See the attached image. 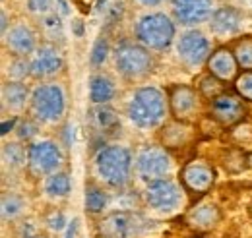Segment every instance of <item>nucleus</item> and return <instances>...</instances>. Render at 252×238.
<instances>
[{
	"label": "nucleus",
	"instance_id": "nucleus-1",
	"mask_svg": "<svg viewBox=\"0 0 252 238\" xmlns=\"http://www.w3.org/2000/svg\"><path fill=\"white\" fill-rule=\"evenodd\" d=\"M169 113V99L163 91L152 86L136 89L126 105V115L130 122L142 130H154L161 126Z\"/></svg>",
	"mask_w": 252,
	"mask_h": 238
},
{
	"label": "nucleus",
	"instance_id": "nucleus-2",
	"mask_svg": "<svg viewBox=\"0 0 252 238\" xmlns=\"http://www.w3.org/2000/svg\"><path fill=\"white\" fill-rule=\"evenodd\" d=\"M132 153L123 146L101 148L95 155V173L109 188H125L132 175Z\"/></svg>",
	"mask_w": 252,
	"mask_h": 238
},
{
	"label": "nucleus",
	"instance_id": "nucleus-3",
	"mask_svg": "<svg viewBox=\"0 0 252 238\" xmlns=\"http://www.w3.org/2000/svg\"><path fill=\"white\" fill-rule=\"evenodd\" d=\"M134 33L140 45H144L150 51L163 53L173 45L177 28L171 16H167L165 12H148L138 18Z\"/></svg>",
	"mask_w": 252,
	"mask_h": 238
},
{
	"label": "nucleus",
	"instance_id": "nucleus-4",
	"mask_svg": "<svg viewBox=\"0 0 252 238\" xmlns=\"http://www.w3.org/2000/svg\"><path fill=\"white\" fill-rule=\"evenodd\" d=\"M115 66L119 70V74L130 80V82H138L144 80L152 74L154 70V57L150 53V49H146L144 45H140L138 41H121L115 51Z\"/></svg>",
	"mask_w": 252,
	"mask_h": 238
},
{
	"label": "nucleus",
	"instance_id": "nucleus-5",
	"mask_svg": "<svg viewBox=\"0 0 252 238\" xmlns=\"http://www.w3.org/2000/svg\"><path fill=\"white\" fill-rule=\"evenodd\" d=\"M33 119L43 124H59L66 113V95L59 84H39L32 91L30 101Z\"/></svg>",
	"mask_w": 252,
	"mask_h": 238
},
{
	"label": "nucleus",
	"instance_id": "nucleus-6",
	"mask_svg": "<svg viewBox=\"0 0 252 238\" xmlns=\"http://www.w3.org/2000/svg\"><path fill=\"white\" fill-rule=\"evenodd\" d=\"M63 163V151L51 140L35 142L28 148V171L37 178H47L59 173Z\"/></svg>",
	"mask_w": 252,
	"mask_h": 238
},
{
	"label": "nucleus",
	"instance_id": "nucleus-7",
	"mask_svg": "<svg viewBox=\"0 0 252 238\" xmlns=\"http://www.w3.org/2000/svg\"><path fill=\"white\" fill-rule=\"evenodd\" d=\"M148 219L132 211H113L101 221V233L105 238H138L150 229Z\"/></svg>",
	"mask_w": 252,
	"mask_h": 238
},
{
	"label": "nucleus",
	"instance_id": "nucleus-8",
	"mask_svg": "<svg viewBox=\"0 0 252 238\" xmlns=\"http://www.w3.org/2000/svg\"><path fill=\"white\" fill-rule=\"evenodd\" d=\"M136 175L142 180L156 182V180L169 178L173 171V159L163 148H144L138 151L134 159Z\"/></svg>",
	"mask_w": 252,
	"mask_h": 238
},
{
	"label": "nucleus",
	"instance_id": "nucleus-9",
	"mask_svg": "<svg viewBox=\"0 0 252 238\" xmlns=\"http://www.w3.org/2000/svg\"><path fill=\"white\" fill-rule=\"evenodd\" d=\"M177 57L190 70H196L202 64H208V60L212 57L210 39L202 31H185L177 39Z\"/></svg>",
	"mask_w": 252,
	"mask_h": 238
},
{
	"label": "nucleus",
	"instance_id": "nucleus-10",
	"mask_svg": "<svg viewBox=\"0 0 252 238\" xmlns=\"http://www.w3.org/2000/svg\"><path fill=\"white\" fill-rule=\"evenodd\" d=\"M146 202L148 206L159 211V213H171L175 209H179L185 202V188L181 184H177L175 180L163 178L150 182L146 188Z\"/></svg>",
	"mask_w": 252,
	"mask_h": 238
},
{
	"label": "nucleus",
	"instance_id": "nucleus-11",
	"mask_svg": "<svg viewBox=\"0 0 252 238\" xmlns=\"http://www.w3.org/2000/svg\"><path fill=\"white\" fill-rule=\"evenodd\" d=\"M216 12L214 0H171V14L177 24L192 28L210 22Z\"/></svg>",
	"mask_w": 252,
	"mask_h": 238
},
{
	"label": "nucleus",
	"instance_id": "nucleus-12",
	"mask_svg": "<svg viewBox=\"0 0 252 238\" xmlns=\"http://www.w3.org/2000/svg\"><path fill=\"white\" fill-rule=\"evenodd\" d=\"M169 111L179 122H187L200 113V95L189 86H175L169 89Z\"/></svg>",
	"mask_w": 252,
	"mask_h": 238
},
{
	"label": "nucleus",
	"instance_id": "nucleus-13",
	"mask_svg": "<svg viewBox=\"0 0 252 238\" xmlns=\"http://www.w3.org/2000/svg\"><path fill=\"white\" fill-rule=\"evenodd\" d=\"M64 68V59L57 45H43L33 53L32 59V78L35 80H49L55 78Z\"/></svg>",
	"mask_w": 252,
	"mask_h": 238
},
{
	"label": "nucleus",
	"instance_id": "nucleus-14",
	"mask_svg": "<svg viewBox=\"0 0 252 238\" xmlns=\"http://www.w3.org/2000/svg\"><path fill=\"white\" fill-rule=\"evenodd\" d=\"M181 182L183 188L190 194H206L216 182V173L208 163L192 161L181 171Z\"/></svg>",
	"mask_w": 252,
	"mask_h": 238
},
{
	"label": "nucleus",
	"instance_id": "nucleus-15",
	"mask_svg": "<svg viewBox=\"0 0 252 238\" xmlns=\"http://www.w3.org/2000/svg\"><path fill=\"white\" fill-rule=\"evenodd\" d=\"M4 43L14 57H28L37 51V33L28 24H16L4 35Z\"/></svg>",
	"mask_w": 252,
	"mask_h": 238
},
{
	"label": "nucleus",
	"instance_id": "nucleus-16",
	"mask_svg": "<svg viewBox=\"0 0 252 238\" xmlns=\"http://www.w3.org/2000/svg\"><path fill=\"white\" fill-rule=\"evenodd\" d=\"M210 115L218 120L220 124L229 126V124H235V122H239L245 117V105H243V101L239 97L223 93L220 97L212 99Z\"/></svg>",
	"mask_w": 252,
	"mask_h": 238
},
{
	"label": "nucleus",
	"instance_id": "nucleus-17",
	"mask_svg": "<svg viewBox=\"0 0 252 238\" xmlns=\"http://www.w3.org/2000/svg\"><path fill=\"white\" fill-rule=\"evenodd\" d=\"M243 26V14L233 6L218 8L210 20V30L218 37H231L241 31Z\"/></svg>",
	"mask_w": 252,
	"mask_h": 238
},
{
	"label": "nucleus",
	"instance_id": "nucleus-18",
	"mask_svg": "<svg viewBox=\"0 0 252 238\" xmlns=\"http://www.w3.org/2000/svg\"><path fill=\"white\" fill-rule=\"evenodd\" d=\"M208 70L212 76H216L221 82H231V80H237L239 62H237L231 49L221 47V49L212 53V57L208 60Z\"/></svg>",
	"mask_w": 252,
	"mask_h": 238
},
{
	"label": "nucleus",
	"instance_id": "nucleus-19",
	"mask_svg": "<svg viewBox=\"0 0 252 238\" xmlns=\"http://www.w3.org/2000/svg\"><path fill=\"white\" fill-rule=\"evenodd\" d=\"M0 95H2V111H10L16 115H20L32 101V91L22 82H10V80L4 82Z\"/></svg>",
	"mask_w": 252,
	"mask_h": 238
},
{
	"label": "nucleus",
	"instance_id": "nucleus-20",
	"mask_svg": "<svg viewBox=\"0 0 252 238\" xmlns=\"http://www.w3.org/2000/svg\"><path fill=\"white\" fill-rule=\"evenodd\" d=\"M90 122H92V126L95 130L101 132L103 136H113L121 128L119 115L109 105H95L94 109L90 111Z\"/></svg>",
	"mask_w": 252,
	"mask_h": 238
},
{
	"label": "nucleus",
	"instance_id": "nucleus-21",
	"mask_svg": "<svg viewBox=\"0 0 252 238\" xmlns=\"http://www.w3.org/2000/svg\"><path fill=\"white\" fill-rule=\"evenodd\" d=\"M115 82L107 74H95L90 80V99L94 105H109L115 99Z\"/></svg>",
	"mask_w": 252,
	"mask_h": 238
},
{
	"label": "nucleus",
	"instance_id": "nucleus-22",
	"mask_svg": "<svg viewBox=\"0 0 252 238\" xmlns=\"http://www.w3.org/2000/svg\"><path fill=\"white\" fill-rule=\"evenodd\" d=\"M221 219L220 209L216 208L214 204H202V206H196L189 213V223L194 229H200V231H208V229H214Z\"/></svg>",
	"mask_w": 252,
	"mask_h": 238
},
{
	"label": "nucleus",
	"instance_id": "nucleus-23",
	"mask_svg": "<svg viewBox=\"0 0 252 238\" xmlns=\"http://www.w3.org/2000/svg\"><path fill=\"white\" fill-rule=\"evenodd\" d=\"M2 163L10 169H24L28 165V149L20 142H10L2 146Z\"/></svg>",
	"mask_w": 252,
	"mask_h": 238
},
{
	"label": "nucleus",
	"instance_id": "nucleus-24",
	"mask_svg": "<svg viewBox=\"0 0 252 238\" xmlns=\"http://www.w3.org/2000/svg\"><path fill=\"white\" fill-rule=\"evenodd\" d=\"M70 188H72V182H70V177L66 173H55L51 177H47L45 182H43V190L49 198H55V200H61V198H66L70 194Z\"/></svg>",
	"mask_w": 252,
	"mask_h": 238
},
{
	"label": "nucleus",
	"instance_id": "nucleus-25",
	"mask_svg": "<svg viewBox=\"0 0 252 238\" xmlns=\"http://www.w3.org/2000/svg\"><path fill=\"white\" fill-rule=\"evenodd\" d=\"M39 26H41V33L43 37L53 45V43H63L64 41V28H63V20L61 16H57V12L49 14V16H43L39 18Z\"/></svg>",
	"mask_w": 252,
	"mask_h": 238
},
{
	"label": "nucleus",
	"instance_id": "nucleus-26",
	"mask_svg": "<svg viewBox=\"0 0 252 238\" xmlns=\"http://www.w3.org/2000/svg\"><path fill=\"white\" fill-rule=\"evenodd\" d=\"M233 55L239 62V68H243L245 72H252V37H241L239 41H235L233 47Z\"/></svg>",
	"mask_w": 252,
	"mask_h": 238
},
{
	"label": "nucleus",
	"instance_id": "nucleus-27",
	"mask_svg": "<svg viewBox=\"0 0 252 238\" xmlns=\"http://www.w3.org/2000/svg\"><path fill=\"white\" fill-rule=\"evenodd\" d=\"M6 74L10 82H24L32 76V60H28L26 57H14L6 66Z\"/></svg>",
	"mask_w": 252,
	"mask_h": 238
},
{
	"label": "nucleus",
	"instance_id": "nucleus-28",
	"mask_svg": "<svg viewBox=\"0 0 252 238\" xmlns=\"http://www.w3.org/2000/svg\"><path fill=\"white\" fill-rule=\"evenodd\" d=\"M107 194L103 192V188L95 186V184H90L86 188V209L90 213H101L103 209L107 208Z\"/></svg>",
	"mask_w": 252,
	"mask_h": 238
},
{
	"label": "nucleus",
	"instance_id": "nucleus-29",
	"mask_svg": "<svg viewBox=\"0 0 252 238\" xmlns=\"http://www.w3.org/2000/svg\"><path fill=\"white\" fill-rule=\"evenodd\" d=\"M22 211H24V200L18 194H12V192L2 194V219L4 221L16 219Z\"/></svg>",
	"mask_w": 252,
	"mask_h": 238
},
{
	"label": "nucleus",
	"instance_id": "nucleus-30",
	"mask_svg": "<svg viewBox=\"0 0 252 238\" xmlns=\"http://www.w3.org/2000/svg\"><path fill=\"white\" fill-rule=\"evenodd\" d=\"M171 136H173V140L165 144L167 148H179V146L187 144V142H189V138H190L189 126H187L185 122H175V124H169V126L165 128V132H163V138H171Z\"/></svg>",
	"mask_w": 252,
	"mask_h": 238
},
{
	"label": "nucleus",
	"instance_id": "nucleus-31",
	"mask_svg": "<svg viewBox=\"0 0 252 238\" xmlns=\"http://www.w3.org/2000/svg\"><path fill=\"white\" fill-rule=\"evenodd\" d=\"M198 89H200V95H204L206 99H216V97H220L225 93V84L218 80L216 76H204L202 80H200V84H198Z\"/></svg>",
	"mask_w": 252,
	"mask_h": 238
},
{
	"label": "nucleus",
	"instance_id": "nucleus-32",
	"mask_svg": "<svg viewBox=\"0 0 252 238\" xmlns=\"http://www.w3.org/2000/svg\"><path fill=\"white\" fill-rule=\"evenodd\" d=\"M109 57V41L105 35H101L97 41L94 43V49H92V55H90V62L94 68H99L105 64V60Z\"/></svg>",
	"mask_w": 252,
	"mask_h": 238
},
{
	"label": "nucleus",
	"instance_id": "nucleus-33",
	"mask_svg": "<svg viewBox=\"0 0 252 238\" xmlns=\"http://www.w3.org/2000/svg\"><path fill=\"white\" fill-rule=\"evenodd\" d=\"M37 132H39V124L33 119H22L16 126V136L20 142H30L37 136Z\"/></svg>",
	"mask_w": 252,
	"mask_h": 238
},
{
	"label": "nucleus",
	"instance_id": "nucleus-34",
	"mask_svg": "<svg viewBox=\"0 0 252 238\" xmlns=\"http://www.w3.org/2000/svg\"><path fill=\"white\" fill-rule=\"evenodd\" d=\"M235 89L245 101H252V72H243L235 80Z\"/></svg>",
	"mask_w": 252,
	"mask_h": 238
},
{
	"label": "nucleus",
	"instance_id": "nucleus-35",
	"mask_svg": "<svg viewBox=\"0 0 252 238\" xmlns=\"http://www.w3.org/2000/svg\"><path fill=\"white\" fill-rule=\"evenodd\" d=\"M28 10L33 16H49L53 14V0H28Z\"/></svg>",
	"mask_w": 252,
	"mask_h": 238
},
{
	"label": "nucleus",
	"instance_id": "nucleus-36",
	"mask_svg": "<svg viewBox=\"0 0 252 238\" xmlns=\"http://www.w3.org/2000/svg\"><path fill=\"white\" fill-rule=\"evenodd\" d=\"M47 225H49V229H53V231H63L64 227H66V219H64L63 211H53V213L47 217Z\"/></svg>",
	"mask_w": 252,
	"mask_h": 238
},
{
	"label": "nucleus",
	"instance_id": "nucleus-37",
	"mask_svg": "<svg viewBox=\"0 0 252 238\" xmlns=\"http://www.w3.org/2000/svg\"><path fill=\"white\" fill-rule=\"evenodd\" d=\"M16 126H18V119H16V117L10 120V122L4 120V122H2V136H6L10 130H16Z\"/></svg>",
	"mask_w": 252,
	"mask_h": 238
},
{
	"label": "nucleus",
	"instance_id": "nucleus-38",
	"mask_svg": "<svg viewBox=\"0 0 252 238\" xmlns=\"http://www.w3.org/2000/svg\"><path fill=\"white\" fill-rule=\"evenodd\" d=\"M76 229H78V219H74V221L68 225V231H66V237H64V238H74V237H76Z\"/></svg>",
	"mask_w": 252,
	"mask_h": 238
},
{
	"label": "nucleus",
	"instance_id": "nucleus-39",
	"mask_svg": "<svg viewBox=\"0 0 252 238\" xmlns=\"http://www.w3.org/2000/svg\"><path fill=\"white\" fill-rule=\"evenodd\" d=\"M138 4H142V6H148V8H154V6H159V4H163L165 0H136Z\"/></svg>",
	"mask_w": 252,
	"mask_h": 238
},
{
	"label": "nucleus",
	"instance_id": "nucleus-40",
	"mask_svg": "<svg viewBox=\"0 0 252 238\" xmlns=\"http://www.w3.org/2000/svg\"><path fill=\"white\" fill-rule=\"evenodd\" d=\"M8 33V14L6 10H2V37Z\"/></svg>",
	"mask_w": 252,
	"mask_h": 238
},
{
	"label": "nucleus",
	"instance_id": "nucleus-41",
	"mask_svg": "<svg viewBox=\"0 0 252 238\" xmlns=\"http://www.w3.org/2000/svg\"><path fill=\"white\" fill-rule=\"evenodd\" d=\"M57 4H59L61 14H68V12H70V8H68V2H66V0H57Z\"/></svg>",
	"mask_w": 252,
	"mask_h": 238
},
{
	"label": "nucleus",
	"instance_id": "nucleus-42",
	"mask_svg": "<svg viewBox=\"0 0 252 238\" xmlns=\"http://www.w3.org/2000/svg\"><path fill=\"white\" fill-rule=\"evenodd\" d=\"M76 2H80V4H84V8H86V6L90 8V2H92V0H76Z\"/></svg>",
	"mask_w": 252,
	"mask_h": 238
},
{
	"label": "nucleus",
	"instance_id": "nucleus-43",
	"mask_svg": "<svg viewBox=\"0 0 252 238\" xmlns=\"http://www.w3.org/2000/svg\"><path fill=\"white\" fill-rule=\"evenodd\" d=\"M249 163H251V165H252V155H251V157H249Z\"/></svg>",
	"mask_w": 252,
	"mask_h": 238
},
{
	"label": "nucleus",
	"instance_id": "nucleus-44",
	"mask_svg": "<svg viewBox=\"0 0 252 238\" xmlns=\"http://www.w3.org/2000/svg\"><path fill=\"white\" fill-rule=\"evenodd\" d=\"M35 238H45V237H35Z\"/></svg>",
	"mask_w": 252,
	"mask_h": 238
},
{
	"label": "nucleus",
	"instance_id": "nucleus-45",
	"mask_svg": "<svg viewBox=\"0 0 252 238\" xmlns=\"http://www.w3.org/2000/svg\"><path fill=\"white\" fill-rule=\"evenodd\" d=\"M251 213H252V204H251Z\"/></svg>",
	"mask_w": 252,
	"mask_h": 238
}]
</instances>
